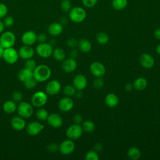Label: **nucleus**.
<instances>
[{
  "instance_id": "obj_15",
  "label": "nucleus",
  "mask_w": 160,
  "mask_h": 160,
  "mask_svg": "<svg viewBox=\"0 0 160 160\" xmlns=\"http://www.w3.org/2000/svg\"><path fill=\"white\" fill-rule=\"evenodd\" d=\"M18 51L19 58L24 60L31 59L34 55V50L31 46L24 44L18 49Z\"/></svg>"
},
{
  "instance_id": "obj_20",
  "label": "nucleus",
  "mask_w": 160,
  "mask_h": 160,
  "mask_svg": "<svg viewBox=\"0 0 160 160\" xmlns=\"http://www.w3.org/2000/svg\"><path fill=\"white\" fill-rule=\"evenodd\" d=\"M141 65L146 69H151L154 65V59L149 53H143L139 58Z\"/></svg>"
},
{
  "instance_id": "obj_45",
  "label": "nucleus",
  "mask_w": 160,
  "mask_h": 160,
  "mask_svg": "<svg viewBox=\"0 0 160 160\" xmlns=\"http://www.w3.org/2000/svg\"><path fill=\"white\" fill-rule=\"evenodd\" d=\"M47 36L45 33L41 32L39 34H37V41H38L39 43L44 42L47 40Z\"/></svg>"
},
{
  "instance_id": "obj_9",
  "label": "nucleus",
  "mask_w": 160,
  "mask_h": 160,
  "mask_svg": "<svg viewBox=\"0 0 160 160\" xmlns=\"http://www.w3.org/2000/svg\"><path fill=\"white\" fill-rule=\"evenodd\" d=\"M75 143L72 139H68L63 141L59 145V151L63 155H69L72 153L75 149Z\"/></svg>"
},
{
  "instance_id": "obj_53",
  "label": "nucleus",
  "mask_w": 160,
  "mask_h": 160,
  "mask_svg": "<svg viewBox=\"0 0 160 160\" xmlns=\"http://www.w3.org/2000/svg\"><path fill=\"white\" fill-rule=\"evenodd\" d=\"M4 51V48L2 46V45L0 43V58H2V55H3V52Z\"/></svg>"
},
{
  "instance_id": "obj_13",
  "label": "nucleus",
  "mask_w": 160,
  "mask_h": 160,
  "mask_svg": "<svg viewBox=\"0 0 160 160\" xmlns=\"http://www.w3.org/2000/svg\"><path fill=\"white\" fill-rule=\"evenodd\" d=\"M59 109L64 112L70 111L74 107V101L71 97L65 96L61 98L58 104Z\"/></svg>"
},
{
  "instance_id": "obj_1",
  "label": "nucleus",
  "mask_w": 160,
  "mask_h": 160,
  "mask_svg": "<svg viewBox=\"0 0 160 160\" xmlns=\"http://www.w3.org/2000/svg\"><path fill=\"white\" fill-rule=\"evenodd\" d=\"M33 78L38 82H43L48 80L51 76V68L46 64L37 65L32 71Z\"/></svg>"
},
{
  "instance_id": "obj_27",
  "label": "nucleus",
  "mask_w": 160,
  "mask_h": 160,
  "mask_svg": "<svg viewBox=\"0 0 160 160\" xmlns=\"http://www.w3.org/2000/svg\"><path fill=\"white\" fill-rule=\"evenodd\" d=\"M52 56L56 61L61 62L65 59L66 52L62 48H56L55 49H53Z\"/></svg>"
},
{
  "instance_id": "obj_55",
  "label": "nucleus",
  "mask_w": 160,
  "mask_h": 160,
  "mask_svg": "<svg viewBox=\"0 0 160 160\" xmlns=\"http://www.w3.org/2000/svg\"><path fill=\"white\" fill-rule=\"evenodd\" d=\"M0 104H1V101H0Z\"/></svg>"
},
{
  "instance_id": "obj_2",
  "label": "nucleus",
  "mask_w": 160,
  "mask_h": 160,
  "mask_svg": "<svg viewBox=\"0 0 160 160\" xmlns=\"http://www.w3.org/2000/svg\"><path fill=\"white\" fill-rule=\"evenodd\" d=\"M86 16L87 14L85 9L79 6L72 8L68 12L69 19L76 23H80L84 21L86 18Z\"/></svg>"
},
{
  "instance_id": "obj_34",
  "label": "nucleus",
  "mask_w": 160,
  "mask_h": 160,
  "mask_svg": "<svg viewBox=\"0 0 160 160\" xmlns=\"http://www.w3.org/2000/svg\"><path fill=\"white\" fill-rule=\"evenodd\" d=\"M60 8L64 12H68L72 8V4L69 0H62L60 3Z\"/></svg>"
},
{
  "instance_id": "obj_29",
  "label": "nucleus",
  "mask_w": 160,
  "mask_h": 160,
  "mask_svg": "<svg viewBox=\"0 0 160 160\" xmlns=\"http://www.w3.org/2000/svg\"><path fill=\"white\" fill-rule=\"evenodd\" d=\"M128 0H112V7L118 11H121L126 8Z\"/></svg>"
},
{
  "instance_id": "obj_21",
  "label": "nucleus",
  "mask_w": 160,
  "mask_h": 160,
  "mask_svg": "<svg viewBox=\"0 0 160 160\" xmlns=\"http://www.w3.org/2000/svg\"><path fill=\"white\" fill-rule=\"evenodd\" d=\"M48 33L52 36H58L63 31V25L60 22H54L50 24L48 28Z\"/></svg>"
},
{
  "instance_id": "obj_48",
  "label": "nucleus",
  "mask_w": 160,
  "mask_h": 160,
  "mask_svg": "<svg viewBox=\"0 0 160 160\" xmlns=\"http://www.w3.org/2000/svg\"><path fill=\"white\" fill-rule=\"evenodd\" d=\"M94 149L95 151L96 152H100L101 151V150L102 149V146L101 143H97L94 145Z\"/></svg>"
},
{
  "instance_id": "obj_36",
  "label": "nucleus",
  "mask_w": 160,
  "mask_h": 160,
  "mask_svg": "<svg viewBox=\"0 0 160 160\" xmlns=\"http://www.w3.org/2000/svg\"><path fill=\"white\" fill-rule=\"evenodd\" d=\"M23 84L26 88L28 89H34L37 86L38 82L34 78H32L24 82Z\"/></svg>"
},
{
  "instance_id": "obj_10",
  "label": "nucleus",
  "mask_w": 160,
  "mask_h": 160,
  "mask_svg": "<svg viewBox=\"0 0 160 160\" xmlns=\"http://www.w3.org/2000/svg\"><path fill=\"white\" fill-rule=\"evenodd\" d=\"M44 129V126L38 121H32L28 123L26 126L27 133L31 136H35L40 134Z\"/></svg>"
},
{
  "instance_id": "obj_33",
  "label": "nucleus",
  "mask_w": 160,
  "mask_h": 160,
  "mask_svg": "<svg viewBox=\"0 0 160 160\" xmlns=\"http://www.w3.org/2000/svg\"><path fill=\"white\" fill-rule=\"evenodd\" d=\"M63 93L66 96L68 97H72L75 95V93L76 92V88L74 87L73 85L68 84L65 86L63 88Z\"/></svg>"
},
{
  "instance_id": "obj_25",
  "label": "nucleus",
  "mask_w": 160,
  "mask_h": 160,
  "mask_svg": "<svg viewBox=\"0 0 160 160\" xmlns=\"http://www.w3.org/2000/svg\"><path fill=\"white\" fill-rule=\"evenodd\" d=\"M18 78L20 81L24 82L29 79L33 78L32 71L23 68L19 71L18 74Z\"/></svg>"
},
{
  "instance_id": "obj_41",
  "label": "nucleus",
  "mask_w": 160,
  "mask_h": 160,
  "mask_svg": "<svg viewBox=\"0 0 160 160\" xmlns=\"http://www.w3.org/2000/svg\"><path fill=\"white\" fill-rule=\"evenodd\" d=\"M12 99L16 102H19L22 99V94L20 91H14L12 94Z\"/></svg>"
},
{
  "instance_id": "obj_38",
  "label": "nucleus",
  "mask_w": 160,
  "mask_h": 160,
  "mask_svg": "<svg viewBox=\"0 0 160 160\" xmlns=\"http://www.w3.org/2000/svg\"><path fill=\"white\" fill-rule=\"evenodd\" d=\"M8 13V8L7 6L2 3L0 2V19L5 18Z\"/></svg>"
},
{
  "instance_id": "obj_35",
  "label": "nucleus",
  "mask_w": 160,
  "mask_h": 160,
  "mask_svg": "<svg viewBox=\"0 0 160 160\" xmlns=\"http://www.w3.org/2000/svg\"><path fill=\"white\" fill-rule=\"evenodd\" d=\"M85 159L86 160H99V157L98 152L95 151L94 150H91L86 152L85 155Z\"/></svg>"
},
{
  "instance_id": "obj_37",
  "label": "nucleus",
  "mask_w": 160,
  "mask_h": 160,
  "mask_svg": "<svg viewBox=\"0 0 160 160\" xmlns=\"http://www.w3.org/2000/svg\"><path fill=\"white\" fill-rule=\"evenodd\" d=\"M36 66H37V64H36V62L35 61V60L31 58V59L26 60V61L24 62V68L28 69L29 70L33 71L35 69V68L36 67Z\"/></svg>"
},
{
  "instance_id": "obj_18",
  "label": "nucleus",
  "mask_w": 160,
  "mask_h": 160,
  "mask_svg": "<svg viewBox=\"0 0 160 160\" xmlns=\"http://www.w3.org/2000/svg\"><path fill=\"white\" fill-rule=\"evenodd\" d=\"M77 66H78V63L74 58H69L65 59L62 61V69L64 72L67 73H71L74 71L76 69Z\"/></svg>"
},
{
  "instance_id": "obj_19",
  "label": "nucleus",
  "mask_w": 160,
  "mask_h": 160,
  "mask_svg": "<svg viewBox=\"0 0 160 160\" xmlns=\"http://www.w3.org/2000/svg\"><path fill=\"white\" fill-rule=\"evenodd\" d=\"M11 126L14 130L21 131L26 128V123L24 118L19 116H15L11 120Z\"/></svg>"
},
{
  "instance_id": "obj_30",
  "label": "nucleus",
  "mask_w": 160,
  "mask_h": 160,
  "mask_svg": "<svg viewBox=\"0 0 160 160\" xmlns=\"http://www.w3.org/2000/svg\"><path fill=\"white\" fill-rule=\"evenodd\" d=\"M81 126L83 131L86 132H92L95 130L96 128L95 124L91 120H85L82 121Z\"/></svg>"
},
{
  "instance_id": "obj_8",
  "label": "nucleus",
  "mask_w": 160,
  "mask_h": 160,
  "mask_svg": "<svg viewBox=\"0 0 160 160\" xmlns=\"http://www.w3.org/2000/svg\"><path fill=\"white\" fill-rule=\"evenodd\" d=\"M83 129L80 124H73L69 126L66 131V135L68 139L75 140L79 139L83 133Z\"/></svg>"
},
{
  "instance_id": "obj_32",
  "label": "nucleus",
  "mask_w": 160,
  "mask_h": 160,
  "mask_svg": "<svg viewBox=\"0 0 160 160\" xmlns=\"http://www.w3.org/2000/svg\"><path fill=\"white\" fill-rule=\"evenodd\" d=\"M109 40L108 34L104 32H100L96 35V41L100 44H106L109 42Z\"/></svg>"
},
{
  "instance_id": "obj_11",
  "label": "nucleus",
  "mask_w": 160,
  "mask_h": 160,
  "mask_svg": "<svg viewBox=\"0 0 160 160\" xmlns=\"http://www.w3.org/2000/svg\"><path fill=\"white\" fill-rule=\"evenodd\" d=\"M91 73L96 78L102 77L106 73V68L103 64L100 62H93L89 67Z\"/></svg>"
},
{
  "instance_id": "obj_14",
  "label": "nucleus",
  "mask_w": 160,
  "mask_h": 160,
  "mask_svg": "<svg viewBox=\"0 0 160 160\" xmlns=\"http://www.w3.org/2000/svg\"><path fill=\"white\" fill-rule=\"evenodd\" d=\"M21 41L24 45L32 46L37 41V34L34 31H26L21 36Z\"/></svg>"
},
{
  "instance_id": "obj_5",
  "label": "nucleus",
  "mask_w": 160,
  "mask_h": 160,
  "mask_svg": "<svg viewBox=\"0 0 160 160\" xmlns=\"http://www.w3.org/2000/svg\"><path fill=\"white\" fill-rule=\"evenodd\" d=\"M48 94L46 92L39 91L33 94L31 99V104L36 108H41L44 106L48 101Z\"/></svg>"
},
{
  "instance_id": "obj_22",
  "label": "nucleus",
  "mask_w": 160,
  "mask_h": 160,
  "mask_svg": "<svg viewBox=\"0 0 160 160\" xmlns=\"http://www.w3.org/2000/svg\"><path fill=\"white\" fill-rule=\"evenodd\" d=\"M104 102L108 107L115 108L119 104V98L114 93H109L106 96Z\"/></svg>"
},
{
  "instance_id": "obj_16",
  "label": "nucleus",
  "mask_w": 160,
  "mask_h": 160,
  "mask_svg": "<svg viewBox=\"0 0 160 160\" xmlns=\"http://www.w3.org/2000/svg\"><path fill=\"white\" fill-rule=\"evenodd\" d=\"M46 121L48 124L54 128H59L61 127L63 124L62 117L57 113L49 114Z\"/></svg>"
},
{
  "instance_id": "obj_49",
  "label": "nucleus",
  "mask_w": 160,
  "mask_h": 160,
  "mask_svg": "<svg viewBox=\"0 0 160 160\" xmlns=\"http://www.w3.org/2000/svg\"><path fill=\"white\" fill-rule=\"evenodd\" d=\"M154 36L156 39L160 40V28L156 29L154 32Z\"/></svg>"
},
{
  "instance_id": "obj_43",
  "label": "nucleus",
  "mask_w": 160,
  "mask_h": 160,
  "mask_svg": "<svg viewBox=\"0 0 160 160\" xmlns=\"http://www.w3.org/2000/svg\"><path fill=\"white\" fill-rule=\"evenodd\" d=\"M66 44H67V46L68 47H69L72 49V48H75L78 46V42L74 38H69L67 40Z\"/></svg>"
},
{
  "instance_id": "obj_40",
  "label": "nucleus",
  "mask_w": 160,
  "mask_h": 160,
  "mask_svg": "<svg viewBox=\"0 0 160 160\" xmlns=\"http://www.w3.org/2000/svg\"><path fill=\"white\" fill-rule=\"evenodd\" d=\"M93 86L96 89H101L104 86V80L102 77L96 78L93 82Z\"/></svg>"
},
{
  "instance_id": "obj_31",
  "label": "nucleus",
  "mask_w": 160,
  "mask_h": 160,
  "mask_svg": "<svg viewBox=\"0 0 160 160\" xmlns=\"http://www.w3.org/2000/svg\"><path fill=\"white\" fill-rule=\"evenodd\" d=\"M49 112L48 111L42 108H38L36 112V116L38 119L40 121H46L48 119V117L49 116Z\"/></svg>"
},
{
  "instance_id": "obj_39",
  "label": "nucleus",
  "mask_w": 160,
  "mask_h": 160,
  "mask_svg": "<svg viewBox=\"0 0 160 160\" xmlns=\"http://www.w3.org/2000/svg\"><path fill=\"white\" fill-rule=\"evenodd\" d=\"M3 19H3L2 22H3L4 25L5 27H7V28L11 27L14 23V19L12 16H6Z\"/></svg>"
},
{
  "instance_id": "obj_4",
  "label": "nucleus",
  "mask_w": 160,
  "mask_h": 160,
  "mask_svg": "<svg viewBox=\"0 0 160 160\" xmlns=\"http://www.w3.org/2000/svg\"><path fill=\"white\" fill-rule=\"evenodd\" d=\"M16 39L15 34L9 31H3L0 36V43L4 49L13 47Z\"/></svg>"
},
{
  "instance_id": "obj_26",
  "label": "nucleus",
  "mask_w": 160,
  "mask_h": 160,
  "mask_svg": "<svg viewBox=\"0 0 160 160\" xmlns=\"http://www.w3.org/2000/svg\"><path fill=\"white\" fill-rule=\"evenodd\" d=\"M78 46L79 49L84 53L89 52L92 48L91 42L87 39H81L78 42Z\"/></svg>"
},
{
  "instance_id": "obj_28",
  "label": "nucleus",
  "mask_w": 160,
  "mask_h": 160,
  "mask_svg": "<svg viewBox=\"0 0 160 160\" xmlns=\"http://www.w3.org/2000/svg\"><path fill=\"white\" fill-rule=\"evenodd\" d=\"M128 156L132 160H138L141 157V151L136 147H131L127 152Z\"/></svg>"
},
{
  "instance_id": "obj_17",
  "label": "nucleus",
  "mask_w": 160,
  "mask_h": 160,
  "mask_svg": "<svg viewBox=\"0 0 160 160\" xmlns=\"http://www.w3.org/2000/svg\"><path fill=\"white\" fill-rule=\"evenodd\" d=\"M72 84L77 91H82L86 88L88 80L84 75L78 74L74 78Z\"/></svg>"
},
{
  "instance_id": "obj_12",
  "label": "nucleus",
  "mask_w": 160,
  "mask_h": 160,
  "mask_svg": "<svg viewBox=\"0 0 160 160\" xmlns=\"http://www.w3.org/2000/svg\"><path fill=\"white\" fill-rule=\"evenodd\" d=\"M61 89V84L58 80H51L46 86V92L48 95L54 96L58 94Z\"/></svg>"
},
{
  "instance_id": "obj_47",
  "label": "nucleus",
  "mask_w": 160,
  "mask_h": 160,
  "mask_svg": "<svg viewBox=\"0 0 160 160\" xmlns=\"http://www.w3.org/2000/svg\"><path fill=\"white\" fill-rule=\"evenodd\" d=\"M78 54H79L78 51L75 48H72V49L70 51L71 58H72L75 59L76 58H77L78 56Z\"/></svg>"
},
{
  "instance_id": "obj_54",
  "label": "nucleus",
  "mask_w": 160,
  "mask_h": 160,
  "mask_svg": "<svg viewBox=\"0 0 160 160\" xmlns=\"http://www.w3.org/2000/svg\"><path fill=\"white\" fill-rule=\"evenodd\" d=\"M156 51L157 54L160 56V44H158V45L156 46Z\"/></svg>"
},
{
  "instance_id": "obj_3",
  "label": "nucleus",
  "mask_w": 160,
  "mask_h": 160,
  "mask_svg": "<svg viewBox=\"0 0 160 160\" xmlns=\"http://www.w3.org/2000/svg\"><path fill=\"white\" fill-rule=\"evenodd\" d=\"M16 111L19 116L27 119L31 117L33 114V106L31 103L21 101L18 104Z\"/></svg>"
},
{
  "instance_id": "obj_6",
  "label": "nucleus",
  "mask_w": 160,
  "mask_h": 160,
  "mask_svg": "<svg viewBox=\"0 0 160 160\" xmlns=\"http://www.w3.org/2000/svg\"><path fill=\"white\" fill-rule=\"evenodd\" d=\"M53 47L49 42L39 43L36 48V52L42 58H48L52 56Z\"/></svg>"
},
{
  "instance_id": "obj_24",
  "label": "nucleus",
  "mask_w": 160,
  "mask_h": 160,
  "mask_svg": "<svg viewBox=\"0 0 160 160\" xmlns=\"http://www.w3.org/2000/svg\"><path fill=\"white\" fill-rule=\"evenodd\" d=\"M132 85L134 89H135L136 91H141L146 88L148 86V81L146 78L143 77H139L134 81Z\"/></svg>"
},
{
  "instance_id": "obj_44",
  "label": "nucleus",
  "mask_w": 160,
  "mask_h": 160,
  "mask_svg": "<svg viewBox=\"0 0 160 160\" xmlns=\"http://www.w3.org/2000/svg\"><path fill=\"white\" fill-rule=\"evenodd\" d=\"M59 149V145L56 142H51L48 146V150L51 152H55Z\"/></svg>"
},
{
  "instance_id": "obj_50",
  "label": "nucleus",
  "mask_w": 160,
  "mask_h": 160,
  "mask_svg": "<svg viewBox=\"0 0 160 160\" xmlns=\"http://www.w3.org/2000/svg\"><path fill=\"white\" fill-rule=\"evenodd\" d=\"M124 88H125L126 91H131L132 90V89L133 88V85H132V83H130V82L126 83L125 84Z\"/></svg>"
},
{
  "instance_id": "obj_51",
  "label": "nucleus",
  "mask_w": 160,
  "mask_h": 160,
  "mask_svg": "<svg viewBox=\"0 0 160 160\" xmlns=\"http://www.w3.org/2000/svg\"><path fill=\"white\" fill-rule=\"evenodd\" d=\"M4 28H5V26L4 25V23H3L2 21H1L0 19V34H1L4 31Z\"/></svg>"
},
{
  "instance_id": "obj_23",
  "label": "nucleus",
  "mask_w": 160,
  "mask_h": 160,
  "mask_svg": "<svg viewBox=\"0 0 160 160\" xmlns=\"http://www.w3.org/2000/svg\"><path fill=\"white\" fill-rule=\"evenodd\" d=\"M17 104L13 100H8L2 104V110L7 114H12L17 110Z\"/></svg>"
},
{
  "instance_id": "obj_42",
  "label": "nucleus",
  "mask_w": 160,
  "mask_h": 160,
  "mask_svg": "<svg viewBox=\"0 0 160 160\" xmlns=\"http://www.w3.org/2000/svg\"><path fill=\"white\" fill-rule=\"evenodd\" d=\"M98 2V0H82L83 5L88 8L94 7Z\"/></svg>"
},
{
  "instance_id": "obj_46",
  "label": "nucleus",
  "mask_w": 160,
  "mask_h": 160,
  "mask_svg": "<svg viewBox=\"0 0 160 160\" xmlns=\"http://www.w3.org/2000/svg\"><path fill=\"white\" fill-rule=\"evenodd\" d=\"M82 116L80 114H76L73 117V121L75 124H80L82 122Z\"/></svg>"
},
{
  "instance_id": "obj_7",
  "label": "nucleus",
  "mask_w": 160,
  "mask_h": 160,
  "mask_svg": "<svg viewBox=\"0 0 160 160\" xmlns=\"http://www.w3.org/2000/svg\"><path fill=\"white\" fill-rule=\"evenodd\" d=\"M18 51L13 47L4 49L2 58L4 61L9 64H15L19 59Z\"/></svg>"
},
{
  "instance_id": "obj_52",
  "label": "nucleus",
  "mask_w": 160,
  "mask_h": 160,
  "mask_svg": "<svg viewBox=\"0 0 160 160\" xmlns=\"http://www.w3.org/2000/svg\"><path fill=\"white\" fill-rule=\"evenodd\" d=\"M67 22H68L67 19H66L65 17H62V18H61V20H60V23H61V24H62V25L66 24L67 23Z\"/></svg>"
}]
</instances>
